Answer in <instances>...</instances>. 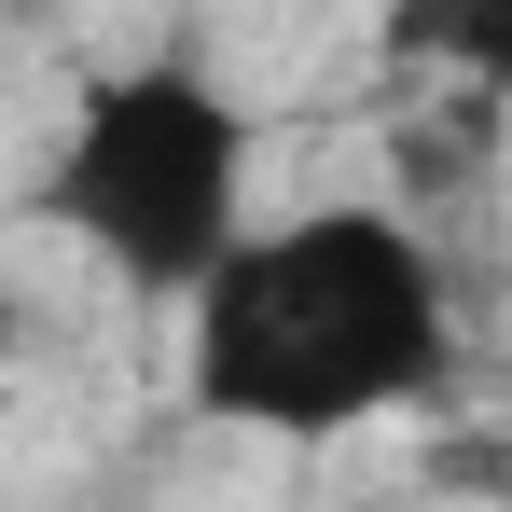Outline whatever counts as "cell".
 Wrapping results in <instances>:
<instances>
[{"label":"cell","instance_id":"6da1fadb","mask_svg":"<svg viewBox=\"0 0 512 512\" xmlns=\"http://www.w3.org/2000/svg\"><path fill=\"white\" fill-rule=\"evenodd\" d=\"M180 319H194V360H180L194 416L263 443H346L457 388V291L402 208L250 222L180 291Z\"/></svg>","mask_w":512,"mask_h":512},{"label":"cell","instance_id":"7a4b0ae2","mask_svg":"<svg viewBox=\"0 0 512 512\" xmlns=\"http://www.w3.org/2000/svg\"><path fill=\"white\" fill-rule=\"evenodd\" d=\"M42 222L84 236L139 305H180L208 263L250 236V111L208 56H139L70 111L56 167H42Z\"/></svg>","mask_w":512,"mask_h":512},{"label":"cell","instance_id":"3957f363","mask_svg":"<svg viewBox=\"0 0 512 512\" xmlns=\"http://www.w3.org/2000/svg\"><path fill=\"white\" fill-rule=\"evenodd\" d=\"M388 42L429 56V70H471V84H512V0H402Z\"/></svg>","mask_w":512,"mask_h":512},{"label":"cell","instance_id":"277c9868","mask_svg":"<svg viewBox=\"0 0 512 512\" xmlns=\"http://www.w3.org/2000/svg\"><path fill=\"white\" fill-rule=\"evenodd\" d=\"M14 333H28V305H14V277H0V360H14Z\"/></svg>","mask_w":512,"mask_h":512},{"label":"cell","instance_id":"5b68a950","mask_svg":"<svg viewBox=\"0 0 512 512\" xmlns=\"http://www.w3.org/2000/svg\"><path fill=\"white\" fill-rule=\"evenodd\" d=\"M499 485H512V457H499Z\"/></svg>","mask_w":512,"mask_h":512}]
</instances>
